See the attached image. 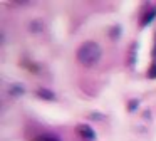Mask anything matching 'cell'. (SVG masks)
Masks as SVG:
<instances>
[{
  "label": "cell",
  "mask_w": 156,
  "mask_h": 141,
  "mask_svg": "<svg viewBox=\"0 0 156 141\" xmlns=\"http://www.w3.org/2000/svg\"><path fill=\"white\" fill-rule=\"evenodd\" d=\"M101 56H102L101 45L98 42H94V40H87L82 45H79L77 50H76V59L86 67H91L94 64H98Z\"/></svg>",
  "instance_id": "1"
},
{
  "label": "cell",
  "mask_w": 156,
  "mask_h": 141,
  "mask_svg": "<svg viewBox=\"0 0 156 141\" xmlns=\"http://www.w3.org/2000/svg\"><path fill=\"white\" fill-rule=\"evenodd\" d=\"M76 133L86 141H94L96 139V133L89 124H77V126H76Z\"/></svg>",
  "instance_id": "2"
},
{
  "label": "cell",
  "mask_w": 156,
  "mask_h": 141,
  "mask_svg": "<svg viewBox=\"0 0 156 141\" xmlns=\"http://www.w3.org/2000/svg\"><path fill=\"white\" fill-rule=\"evenodd\" d=\"M154 17H156V9H151L149 12H146L144 15L141 17V20H139V27H146L153 19H154Z\"/></svg>",
  "instance_id": "3"
},
{
  "label": "cell",
  "mask_w": 156,
  "mask_h": 141,
  "mask_svg": "<svg viewBox=\"0 0 156 141\" xmlns=\"http://www.w3.org/2000/svg\"><path fill=\"white\" fill-rule=\"evenodd\" d=\"M37 94L41 99H45V101H54L55 99V94L52 92V91H49V89H45V87H41V89H37Z\"/></svg>",
  "instance_id": "4"
},
{
  "label": "cell",
  "mask_w": 156,
  "mask_h": 141,
  "mask_svg": "<svg viewBox=\"0 0 156 141\" xmlns=\"http://www.w3.org/2000/svg\"><path fill=\"white\" fill-rule=\"evenodd\" d=\"M32 141H61V138L55 136V134L45 133V134H39V136H35Z\"/></svg>",
  "instance_id": "5"
},
{
  "label": "cell",
  "mask_w": 156,
  "mask_h": 141,
  "mask_svg": "<svg viewBox=\"0 0 156 141\" xmlns=\"http://www.w3.org/2000/svg\"><path fill=\"white\" fill-rule=\"evenodd\" d=\"M148 77L149 79H156V59H153L151 67L148 69Z\"/></svg>",
  "instance_id": "6"
},
{
  "label": "cell",
  "mask_w": 156,
  "mask_h": 141,
  "mask_svg": "<svg viewBox=\"0 0 156 141\" xmlns=\"http://www.w3.org/2000/svg\"><path fill=\"white\" fill-rule=\"evenodd\" d=\"M136 107H138V101H136V99H134V101H129V104H128V109H129V111H134Z\"/></svg>",
  "instance_id": "7"
},
{
  "label": "cell",
  "mask_w": 156,
  "mask_h": 141,
  "mask_svg": "<svg viewBox=\"0 0 156 141\" xmlns=\"http://www.w3.org/2000/svg\"><path fill=\"white\" fill-rule=\"evenodd\" d=\"M153 59H156V37H154V49H153Z\"/></svg>",
  "instance_id": "8"
}]
</instances>
